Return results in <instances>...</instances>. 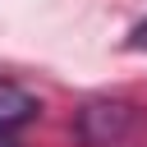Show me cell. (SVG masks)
Here are the masks:
<instances>
[{
    "instance_id": "obj_1",
    "label": "cell",
    "mask_w": 147,
    "mask_h": 147,
    "mask_svg": "<svg viewBox=\"0 0 147 147\" xmlns=\"http://www.w3.org/2000/svg\"><path fill=\"white\" fill-rule=\"evenodd\" d=\"M129 124H133V106H124V101H92L78 115V138L87 147H110V142H119L129 133Z\"/></svg>"
},
{
    "instance_id": "obj_2",
    "label": "cell",
    "mask_w": 147,
    "mask_h": 147,
    "mask_svg": "<svg viewBox=\"0 0 147 147\" xmlns=\"http://www.w3.org/2000/svg\"><path fill=\"white\" fill-rule=\"evenodd\" d=\"M37 96L32 92H23L18 83H9V78H0V129H23V124H32L37 119Z\"/></svg>"
},
{
    "instance_id": "obj_3",
    "label": "cell",
    "mask_w": 147,
    "mask_h": 147,
    "mask_svg": "<svg viewBox=\"0 0 147 147\" xmlns=\"http://www.w3.org/2000/svg\"><path fill=\"white\" fill-rule=\"evenodd\" d=\"M0 147H18V138H14V129H0Z\"/></svg>"
}]
</instances>
